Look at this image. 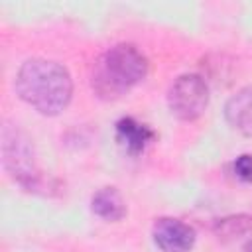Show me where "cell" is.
<instances>
[{
	"label": "cell",
	"instance_id": "obj_1",
	"mask_svg": "<svg viewBox=\"0 0 252 252\" xmlns=\"http://www.w3.org/2000/svg\"><path fill=\"white\" fill-rule=\"evenodd\" d=\"M14 87L26 104L45 116L63 112L73 94V81L69 71L57 61L41 57H33L22 63Z\"/></svg>",
	"mask_w": 252,
	"mask_h": 252
},
{
	"label": "cell",
	"instance_id": "obj_10",
	"mask_svg": "<svg viewBox=\"0 0 252 252\" xmlns=\"http://www.w3.org/2000/svg\"><path fill=\"white\" fill-rule=\"evenodd\" d=\"M234 173L246 181V183H252V154H242L236 158L234 161Z\"/></svg>",
	"mask_w": 252,
	"mask_h": 252
},
{
	"label": "cell",
	"instance_id": "obj_8",
	"mask_svg": "<svg viewBox=\"0 0 252 252\" xmlns=\"http://www.w3.org/2000/svg\"><path fill=\"white\" fill-rule=\"evenodd\" d=\"M91 209L104 220H120L126 215V203L116 187H102L91 199Z\"/></svg>",
	"mask_w": 252,
	"mask_h": 252
},
{
	"label": "cell",
	"instance_id": "obj_7",
	"mask_svg": "<svg viewBox=\"0 0 252 252\" xmlns=\"http://www.w3.org/2000/svg\"><path fill=\"white\" fill-rule=\"evenodd\" d=\"M156 138V132L134 120L132 116H124L116 122V140L120 142V146L128 152V154H140L144 152V148Z\"/></svg>",
	"mask_w": 252,
	"mask_h": 252
},
{
	"label": "cell",
	"instance_id": "obj_3",
	"mask_svg": "<svg viewBox=\"0 0 252 252\" xmlns=\"http://www.w3.org/2000/svg\"><path fill=\"white\" fill-rule=\"evenodd\" d=\"M2 159L6 169L14 175V179L26 189H37L41 183V171L37 167L33 146L30 140L18 130L4 126L2 130Z\"/></svg>",
	"mask_w": 252,
	"mask_h": 252
},
{
	"label": "cell",
	"instance_id": "obj_9",
	"mask_svg": "<svg viewBox=\"0 0 252 252\" xmlns=\"http://www.w3.org/2000/svg\"><path fill=\"white\" fill-rule=\"evenodd\" d=\"M215 232L222 240L240 238V236L252 232V217H248V215H232V217L219 219L215 222Z\"/></svg>",
	"mask_w": 252,
	"mask_h": 252
},
{
	"label": "cell",
	"instance_id": "obj_5",
	"mask_svg": "<svg viewBox=\"0 0 252 252\" xmlns=\"http://www.w3.org/2000/svg\"><path fill=\"white\" fill-rule=\"evenodd\" d=\"M152 236L156 246L161 252H189L195 244V230L187 222L173 219V217H161L154 222Z\"/></svg>",
	"mask_w": 252,
	"mask_h": 252
},
{
	"label": "cell",
	"instance_id": "obj_6",
	"mask_svg": "<svg viewBox=\"0 0 252 252\" xmlns=\"http://www.w3.org/2000/svg\"><path fill=\"white\" fill-rule=\"evenodd\" d=\"M224 118L236 132L252 136V87L240 89L226 100Z\"/></svg>",
	"mask_w": 252,
	"mask_h": 252
},
{
	"label": "cell",
	"instance_id": "obj_11",
	"mask_svg": "<svg viewBox=\"0 0 252 252\" xmlns=\"http://www.w3.org/2000/svg\"><path fill=\"white\" fill-rule=\"evenodd\" d=\"M244 252H252V240H250V242H246V246H244Z\"/></svg>",
	"mask_w": 252,
	"mask_h": 252
},
{
	"label": "cell",
	"instance_id": "obj_2",
	"mask_svg": "<svg viewBox=\"0 0 252 252\" xmlns=\"http://www.w3.org/2000/svg\"><path fill=\"white\" fill-rule=\"evenodd\" d=\"M148 75V59L130 43L110 47L94 65L93 89L100 98H118Z\"/></svg>",
	"mask_w": 252,
	"mask_h": 252
},
{
	"label": "cell",
	"instance_id": "obj_4",
	"mask_svg": "<svg viewBox=\"0 0 252 252\" xmlns=\"http://www.w3.org/2000/svg\"><path fill=\"white\" fill-rule=\"evenodd\" d=\"M167 104L173 116L179 120L199 118L209 104V87L201 75H179L167 93Z\"/></svg>",
	"mask_w": 252,
	"mask_h": 252
}]
</instances>
